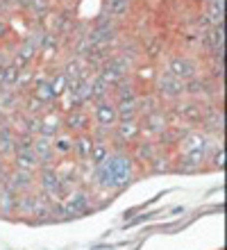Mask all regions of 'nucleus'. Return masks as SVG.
I'll list each match as a JSON object with an SVG mask.
<instances>
[{
  "mask_svg": "<svg viewBox=\"0 0 227 250\" xmlns=\"http://www.w3.org/2000/svg\"><path fill=\"white\" fill-rule=\"evenodd\" d=\"M134 159L130 152H111L100 166L93 171L96 185L104 191H123L134 180Z\"/></svg>",
  "mask_w": 227,
  "mask_h": 250,
  "instance_id": "nucleus-1",
  "label": "nucleus"
},
{
  "mask_svg": "<svg viewBox=\"0 0 227 250\" xmlns=\"http://www.w3.org/2000/svg\"><path fill=\"white\" fill-rule=\"evenodd\" d=\"M211 139H209L207 132H200V130H191L186 137L182 139V144L177 146V155L184 157L186 162H191L193 166H198L202 171L205 162L209 159V150H211Z\"/></svg>",
  "mask_w": 227,
  "mask_h": 250,
  "instance_id": "nucleus-2",
  "label": "nucleus"
},
{
  "mask_svg": "<svg viewBox=\"0 0 227 250\" xmlns=\"http://www.w3.org/2000/svg\"><path fill=\"white\" fill-rule=\"evenodd\" d=\"M205 109H207V103L198 98H180L177 103H173V112L177 114V119L184 121L188 125H200L205 119Z\"/></svg>",
  "mask_w": 227,
  "mask_h": 250,
  "instance_id": "nucleus-3",
  "label": "nucleus"
},
{
  "mask_svg": "<svg viewBox=\"0 0 227 250\" xmlns=\"http://www.w3.org/2000/svg\"><path fill=\"white\" fill-rule=\"evenodd\" d=\"M184 96H186V82H182V80H177L175 75H170L166 71L157 75V98L177 103Z\"/></svg>",
  "mask_w": 227,
  "mask_h": 250,
  "instance_id": "nucleus-4",
  "label": "nucleus"
},
{
  "mask_svg": "<svg viewBox=\"0 0 227 250\" xmlns=\"http://www.w3.org/2000/svg\"><path fill=\"white\" fill-rule=\"evenodd\" d=\"M198 71H200V66H198V62L193 60V57H188V55H173L168 60V64H166V73H170V75H175L177 80H182V82H188V80L198 78Z\"/></svg>",
  "mask_w": 227,
  "mask_h": 250,
  "instance_id": "nucleus-5",
  "label": "nucleus"
},
{
  "mask_svg": "<svg viewBox=\"0 0 227 250\" xmlns=\"http://www.w3.org/2000/svg\"><path fill=\"white\" fill-rule=\"evenodd\" d=\"M39 185L41 191L48 200H62L64 198V185H62V178H59V171L55 166H45L39 168Z\"/></svg>",
  "mask_w": 227,
  "mask_h": 250,
  "instance_id": "nucleus-6",
  "label": "nucleus"
},
{
  "mask_svg": "<svg viewBox=\"0 0 227 250\" xmlns=\"http://www.w3.org/2000/svg\"><path fill=\"white\" fill-rule=\"evenodd\" d=\"M166 127H168V119H166V109H162V107L139 119V132H141V137H148V139L159 137Z\"/></svg>",
  "mask_w": 227,
  "mask_h": 250,
  "instance_id": "nucleus-7",
  "label": "nucleus"
},
{
  "mask_svg": "<svg viewBox=\"0 0 227 250\" xmlns=\"http://www.w3.org/2000/svg\"><path fill=\"white\" fill-rule=\"evenodd\" d=\"M93 121H96L98 127H104V130H114L118 123V114H116V103L111 98L100 100V103H93Z\"/></svg>",
  "mask_w": 227,
  "mask_h": 250,
  "instance_id": "nucleus-8",
  "label": "nucleus"
},
{
  "mask_svg": "<svg viewBox=\"0 0 227 250\" xmlns=\"http://www.w3.org/2000/svg\"><path fill=\"white\" fill-rule=\"evenodd\" d=\"M91 116L82 109V107H75V109H68L64 114V130L71 132V134H84L91 132Z\"/></svg>",
  "mask_w": 227,
  "mask_h": 250,
  "instance_id": "nucleus-9",
  "label": "nucleus"
},
{
  "mask_svg": "<svg viewBox=\"0 0 227 250\" xmlns=\"http://www.w3.org/2000/svg\"><path fill=\"white\" fill-rule=\"evenodd\" d=\"M59 132H64V114L55 112V109L48 107V109L41 114V132L39 134L52 139V137H57Z\"/></svg>",
  "mask_w": 227,
  "mask_h": 250,
  "instance_id": "nucleus-10",
  "label": "nucleus"
},
{
  "mask_svg": "<svg viewBox=\"0 0 227 250\" xmlns=\"http://www.w3.org/2000/svg\"><path fill=\"white\" fill-rule=\"evenodd\" d=\"M132 146H134V148H132L130 157L134 159V164H150L152 157L159 152V146H157V141H152V139H139V141H134Z\"/></svg>",
  "mask_w": 227,
  "mask_h": 250,
  "instance_id": "nucleus-11",
  "label": "nucleus"
},
{
  "mask_svg": "<svg viewBox=\"0 0 227 250\" xmlns=\"http://www.w3.org/2000/svg\"><path fill=\"white\" fill-rule=\"evenodd\" d=\"M32 150H34V155H37V159H39L41 168H45V166H55L57 155L52 152V139L43 137V134H37L34 141H32Z\"/></svg>",
  "mask_w": 227,
  "mask_h": 250,
  "instance_id": "nucleus-12",
  "label": "nucleus"
},
{
  "mask_svg": "<svg viewBox=\"0 0 227 250\" xmlns=\"http://www.w3.org/2000/svg\"><path fill=\"white\" fill-rule=\"evenodd\" d=\"M139 98V84L125 78L121 84L114 86V103H134Z\"/></svg>",
  "mask_w": 227,
  "mask_h": 250,
  "instance_id": "nucleus-13",
  "label": "nucleus"
},
{
  "mask_svg": "<svg viewBox=\"0 0 227 250\" xmlns=\"http://www.w3.org/2000/svg\"><path fill=\"white\" fill-rule=\"evenodd\" d=\"M114 134L118 139H123L125 144L130 146L134 141L141 139V132H139V121H118L116 127H114Z\"/></svg>",
  "mask_w": 227,
  "mask_h": 250,
  "instance_id": "nucleus-14",
  "label": "nucleus"
},
{
  "mask_svg": "<svg viewBox=\"0 0 227 250\" xmlns=\"http://www.w3.org/2000/svg\"><path fill=\"white\" fill-rule=\"evenodd\" d=\"M14 168L34 173V171H39L41 166H39V159H37L34 150H16L14 152Z\"/></svg>",
  "mask_w": 227,
  "mask_h": 250,
  "instance_id": "nucleus-15",
  "label": "nucleus"
},
{
  "mask_svg": "<svg viewBox=\"0 0 227 250\" xmlns=\"http://www.w3.org/2000/svg\"><path fill=\"white\" fill-rule=\"evenodd\" d=\"M91 148H93V139H91L89 132H84V134H73V152L78 155L80 162H86V159H89Z\"/></svg>",
  "mask_w": 227,
  "mask_h": 250,
  "instance_id": "nucleus-16",
  "label": "nucleus"
},
{
  "mask_svg": "<svg viewBox=\"0 0 227 250\" xmlns=\"http://www.w3.org/2000/svg\"><path fill=\"white\" fill-rule=\"evenodd\" d=\"M52 152L59 157H66L73 152V134L71 132H59L57 137H52Z\"/></svg>",
  "mask_w": 227,
  "mask_h": 250,
  "instance_id": "nucleus-17",
  "label": "nucleus"
},
{
  "mask_svg": "<svg viewBox=\"0 0 227 250\" xmlns=\"http://www.w3.org/2000/svg\"><path fill=\"white\" fill-rule=\"evenodd\" d=\"M59 37H62V34H57V32H43L39 53H43L45 60H52V57L59 53Z\"/></svg>",
  "mask_w": 227,
  "mask_h": 250,
  "instance_id": "nucleus-18",
  "label": "nucleus"
},
{
  "mask_svg": "<svg viewBox=\"0 0 227 250\" xmlns=\"http://www.w3.org/2000/svg\"><path fill=\"white\" fill-rule=\"evenodd\" d=\"M132 0H107V16L114 21H121L130 14Z\"/></svg>",
  "mask_w": 227,
  "mask_h": 250,
  "instance_id": "nucleus-19",
  "label": "nucleus"
},
{
  "mask_svg": "<svg viewBox=\"0 0 227 250\" xmlns=\"http://www.w3.org/2000/svg\"><path fill=\"white\" fill-rule=\"evenodd\" d=\"M111 155L109 150V144H104V141H93V148H91V155H89V162L91 166L96 168V166H100L104 162V159Z\"/></svg>",
  "mask_w": 227,
  "mask_h": 250,
  "instance_id": "nucleus-20",
  "label": "nucleus"
},
{
  "mask_svg": "<svg viewBox=\"0 0 227 250\" xmlns=\"http://www.w3.org/2000/svg\"><path fill=\"white\" fill-rule=\"evenodd\" d=\"M159 109V98L152 96V93H145V96H139L136 98V112H139V119L145 116V114Z\"/></svg>",
  "mask_w": 227,
  "mask_h": 250,
  "instance_id": "nucleus-21",
  "label": "nucleus"
},
{
  "mask_svg": "<svg viewBox=\"0 0 227 250\" xmlns=\"http://www.w3.org/2000/svg\"><path fill=\"white\" fill-rule=\"evenodd\" d=\"M48 86H50V93H52V98H55V103H57V100H62V96H64V91H66L64 73L57 71L55 75H50V78H48Z\"/></svg>",
  "mask_w": 227,
  "mask_h": 250,
  "instance_id": "nucleus-22",
  "label": "nucleus"
},
{
  "mask_svg": "<svg viewBox=\"0 0 227 250\" xmlns=\"http://www.w3.org/2000/svg\"><path fill=\"white\" fill-rule=\"evenodd\" d=\"M148 166L150 173H173V159L168 155H162V152H157Z\"/></svg>",
  "mask_w": 227,
  "mask_h": 250,
  "instance_id": "nucleus-23",
  "label": "nucleus"
},
{
  "mask_svg": "<svg viewBox=\"0 0 227 250\" xmlns=\"http://www.w3.org/2000/svg\"><path fill=\"white\" fill-rule=\"evenodd\" d=\"M116 114H118V121H139L136 100L134 103H116Z\"/></svg>",
  "mask_w": 227,
  "mask_h": 250,
  "instance_id": "nucleus-24",
  "label": "nucleus"
},
{
  "mask_svg": "<svg viewBox=\"0 0 227 250\" xmlns=\"http://www.w3.org/2000/svg\"><path fill=\"white\" fill-rule=\"evenodd\" d=\"M19 73H21L19 66H14L12 62H9V64L2 68V80H0V86L14 89V86H16V80H19Z\"/></svg>",
  "mask_w": 227,
  "mask_h": 250,
  "instance_id": "nucleus-25",
  "label": "nucleus"
},
{
  "mask_svg": "<svg viewBox=\"0 0 227 250\" xmlns=\"http://www.w3.org/2000/svg\"><path fill=\"white\" fill-rule=\"evenodd\" d=\"M23 107H25V114H30V116H41V114L48 109V105H43L39 98H34L32 93L25 98V103H23Z\"/></svg>",
  "mask_w": 227,
  "mask_h": 250,
  "instance_id": "nucleus-26",
  "label": "nucleus"
},
{
  "mask_svg": "<svg viewBox=\"0 0 227 250\" xmlns=\"http://www.w3.org/2000/svg\"><path fill=\"white\" fill-rule=\"evenodd\" d=\"M207 21L209 25H223V16H225V9H223V5H214V2H209V9H207Z\"/></svg>",
  "mask_w": 227,
  "mask_h": 250,
  "instance_id": "nucleus-27",
  "label": "nucleus"
},
{
  "mask_svg": "<svg viewBox=\"0 0 227 250\" xmlns=\"http://www.w3.org/2000/svg\"><path fill=\"white\" fill-rule=\"evenodd\" d=\"M34 75H37V73L30 71V68H21L19 80H16V89H19V91L32 89V84H34Z\"/></svg>",
  "mask_w": 227,
  "mask_h": 250,
  "instance_id": "nucleus-28",
  "label": "nucleus"
},
{
  "mask_svg": "<svg viewBox=\"0 0 227 250\" xmlns=\"http://www.w3.org/2000/svg\"><path fill=\"white\" fill-rule=\"evenodd\" d=\"M211 150H214V155H211L207 162H211V168H214V171H223V166H225V162H223V159H225V148H223V144H218V146H214Z\"/></svg>",
  "mask_w": 227,
  "mask_h": 250,
  "instance_id": "nucleus-29",
  "label": "nucleus"
},
{
  "mask_svg": "<svg viewBox=\"0 0 227 250\" xmlns=\"http://www.w3.org/2000/svg\"><path fill=\"white\" fill-rule=\"evenodd\" d=\"M157 55H159V43L152 41V43H148V48H145V57H148V60H157Z\"/></svg>",
  "mask_w": 227,
  "mask_h": 250,
  "instance_id": "nucleus-30",
  "label": "nucleus"
},
{
  "mask_svg": "<svg viewBox=\"0 0 227 250\" xmlns=\"http://www.w3.org/2000/svg\"><path fill=\"white\" fill-rule=\"evenodd\" d=\"M7 37H9V25L5 19H0V41H5Z\"/></svg>",
  "mask_w": 227,
  "mask_h": 250,
  "instance_id": "nucleus-31",
  "label": "nucleus"
},
{
  "mask_svg": "<svg viewBox=\"0 0 227 250\" xmlns=\"http://www.w3.org/2000/svg\"><path fill=\"white\" fill-rule=\"evenodd\" d=\"M152 216H155V214H143V216H139V218H134V221H130V225H139V223H143V221H150Z\"/></svg>",
  "mask_w": 227,
  "mask_h": 250,
  "instance_id": "nucleus-32",
  "label": "nucleus"
},
{
  "mask_svg": "<svg viewBox=\"0 0 227 250\" xmlns=\"http://www.w3.org/2000/svg\"><path fill=\"white\" fill-rule=\"evenodd\" d=\"M7 121V114H5V109H0V123H5Z\"/></svg>",
  "mask_w": 227,
  "mask_h": 250,
  "instance_id": "nucleus-33",
  "label": "nucleus"
},
{
  "mask_svg": "<svg viewBox=\"0 0 227 250\" xmlns=\"http://www.w3.org/2000/svg\"><path fill=\"white\" fill-rule=\"evenodd\" d=\"M0 196H2V185H0Z\"/></svg>",
  "mask_w": 227,
  "mask_h": 250,
  "instance_id": "nucleus-34",
  "label": "nucleus"
}]
</instances>
